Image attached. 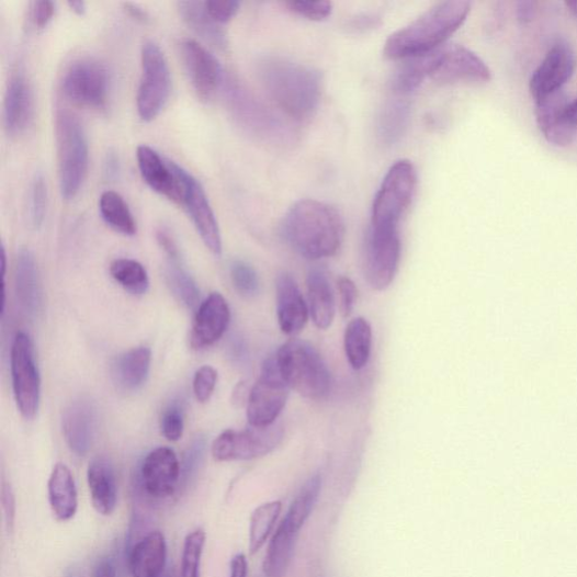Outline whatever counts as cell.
<instances>
[{
  "instance_id": "cell-1",
  "label": "cell",
  "mask_w": 577,
  "mask_h": 577,
  "mask_svg": "<svg viewBox=\"0 0 577 577\" xmlns=\"http://www.w3.org/2000/svg\"><path fill=\"white\" fill-rule=\"evenodd\" d=\"M282 233L297 253L316 261L338 253L346 227L340 213L331 205L302 200L285 215Z\"/></svg>"
},
{
  "instance_id": "cell-2",
  "label": "cell",
  "mask_w": 577,
  "mask_h": 577,
  "mask_svg": "<svg viewBox=\"0 0 577 577\" xmlns=\"http://www.w3.org/2000/svg\"><path fill=\"white\" fill-rule=\"evenodd\" d=\"M261 84L275 105L302 121L316 112L321 97V77L308 66L282 57H264L258 64Z\"/></svg>"
},
{
  "instance_id": "cell-3",
  "label": "cell",
  "mask_w": 577,
  "mask_h": 577,
  "mask_svg": "<svg viewBox=\"0 0 577 577\" xmlns=\"http://www.w3.org/2000/svg\"><path fill=\"white\" fill-rule=\"evenodd\" d=\"M471 8L465 0L434 5L393 33L386 41L384 55L389 59H408L438 50L466 22Z\"/></svg>"
},
{
  "instance_id": "cell-4",
  "label": "cell",
  "mask_w": 577,
  "mask_h": 577,
  "mask_svg": "<svg viewBox=\"0 0 577 577\" xmlns=\"http://www.w3.org/2000/svg\"><path fill=\"white\" fill-rule=\"evenodd\" d=\"M275 357L283 380L299 395L319 400L331 392V373L310 343L292 339L279 349Z\"/></svg>"
},
{
  "instance_id": "cell-5",
  "label": "cell",
  "mask_w": 577,
  "mask_h": 577,
  "mask_svg": "<svg viewBox=\"0 0 577 577\" xmlns=\"http://www.w3.org/2000/svg\"><path fill=\"white\" fill-rule=\"evenodd\" d=\"M58 173L61 195L73 200L84 185L90 161V148L84 127L70 112L56 117Z\"/></svg>"
},
{
  "instance_id": "cell-6",
  "label": "cell",
  "mask_w": 577,
  "mask_h": 577,
  "mask_svg": "<svg viewBox=\"0 0 577 577\" xmlns=\"http://www.w3.org/2000/svg\"><path fill=\"white\" fill-rule=\"evenodd\" d=\"M223 89L229 112L246 133L271 144L291 140L293 133L285 123L237 80L226 79Z\"/></svg>"
},
{
  "instance_id": "cell-7",
  "label": "cell",
  "mask_w": 577,
  "mask_h": 577,
  "mask_svg": "<svg viewBox=\"0 0 577 577\" xmlns=\"http://www.w3.org/2000/svg\"><path fill=\"white\" fill-rule=\"evenodd\" d=\"M417 171L409 160H398L386 174L374 201L371 227L397 229L398 223L414 200Z\"/></svg>"
},
{
  "instance_id": "cell-8",
  "label": "cell",
  "mask_w": 577,
  "mask_h": 577,
  "mask_svg": "<svg viewBox=\"0 0 577 577\" xmlns=\"http://www.w3.org/2000/svg\"><path fill=\"white\" fill-rule=\"evenodd\" d=\"M172 93V76L167 57L154 41L142 49V77L137 110L145 122L155 120L167 106Z\"/></svg>"
},
{
  "instance_id": "cell-9",
  "label": "cell",
  "mask_w": 577,
  "mask_h": 577,
  "mask_svg": "<svg viewBox=\"0 0 577 577\" xmlns=\"http://www.w3.org/2000/svg\"><path fill=\"white\" fill-rule=\"evenodd\" d=\"M61 90L73 104L101 110L106 106L110 97L111 73L100 60L81 58L66 69Z\"/></svg>"
},
{
  "instance_id": "cell-10",
  "label": "cell",
  "mask_w": 577,
  "mask_h": 577,
  "mask_svg": "<svg viewBox=\"0 0 577 577\" xmlns=\"http://www.w3.org/2000/svg\"><path fill=\"white\" fill-rule=\"evenodd\" d=\"M283 428L279 425L252 427L242 431L227 430L213 443L217 462L252 461L269 455L281 444Z\"/></svg>"
},
{
  "instance_id": "cell-11",
  "label": "cell",
  "mask_w": 577,
  "mask_h": 577,
  "mask_svg": "<svg viewBox=\"0 0 577 577\" xmlns=\"http://www.w3.org/2000/svg\"><path fill=\"white\" fill-rule=\"evenodd\" d=\"M400 260L397 229L370 227L364 240V278L374 291L383 292L393 283Z\"/></svg>"
},
{
  "instance_id": "cell-12",
  "label": "cell",
  "mask_w": 577,
  "mask_h": 577,
  "mask_svg": "<svg viewBox=\"0 0 577 577\" xmlns=\"http://www.w3.org/2000/svg\"><path fill=\"white\" fill-rule=\"evenodd\" d=\"M291 391L280 373L275 354L269 357L247 401V420L250 426L262 428L274 425Z\"/></svg>"
},
{
  "instance_id": "cell-13",
  "label": "cell",
  "mask_w": 577,
  "mask_h": 577,
  "mask_svg": "<svg viewBox=\"0 0 577 577\" xmlns=\"http://www.w3.org/2000/svg\"><path fill=\"white\" fill-rule=\"evenodd\" d=\"M13 391L21 415L32 420L37 415L41 398V378L31 338L16 335L11 352Z\"/></svg>"
},
{
  "instance_id": "cell-14",
  "label": "cell",
  "mask_w": 577,
  "mask_h": 577,
  "mask_svg": "<svg viewBox=\"0 0 577 577\" xmlns=\"http://www.w3.org/2000/svg\"><path fill=\"white\" fill-rule=\"evenodd\" d=\"M181 464L177 453L160 446L148 453L137 473V486L147 498L156 501L172 498L180 489Z\"/></svg>"
},
{
  "instance_id": "cell-15",
  "label": "cell",
  "mask_w": 577,
  "mask_h": 577,
  "mask_svg": "<svg viewBox=\"0 0 577 577\" xmlns=\"http://www.w3.org/2000/svg\"><path fill=\"white\" fill-rule=\"evenodd\" d=\"M178 172L182 182L180 205H183L205 246L215 256H220L223 252L222 234L207 194L200 182L180 165H178Z\"/></svg>"
},
{
  "instance_id": "cell-16",
  "label": "cell",
  "mask_w": 577,
  "mask_h": 577,
  "mask_svg": "<svg viewBox=\"0 0 577 577\" xmlns=\"http://www.w3.org/2000/svg\"><path fill=\"white\" fill-rule=\"evenodd\" d=\"M180 54L195 93L201 100L211 101L225 84L222 64L214 54L192 38L182 41Z\"/></svg>"
},
{
  "instance_id": "cell-17",
  "label": "cell",
  "mask_w": 577,
  "mask_h": 577,
  "mask_svg": "<svg viewBox=\"0 0 577 577\" xmlns=\"http://www.w3.org/2000/svg\"><path fill=\"white\" fill-rule=\"evenodd\" d=\"M440 84L456 82H487L491 72L483 59L462 46L440 48L435 69L431 76Z\"/></svg>"
},
{
  "instance_id": "cell-18",
  "label": "cell",
  "mask_w": 577,
  "mask_h": 577,
  "mask_svg": "<svg viewBox=\"0 0 577 577\" xmlns=\"http://www.w3.org/2000/svg\"><path fill=\"white\" fill-rule=\"evenodd\" d=\"M576 59L570 47L565 43L555 44L530 79V92L535 101L563 91L572 78Z\"/></svg>"
},
{
  "instance_id": "cell-19",
  "label": "cell",
  "mask_w": 577,
  "mask_h": 577,
  "mask_svg": "<svg viewBox=\"0 0 577 577\" xmlns=\"http://www.w3.org/2000/svg\"><path fill=\"white\" fill-rule=\"evenodd\" d=\"M137 160L145 183L156 193L181 204L182 182L178 163L163 159L155 149L146 145L138 147Z\"/></svg>"
},
{
  "instance_id": "cell-20",
  "label": "cell",
  "mask_w": 577,
  "mask_h": 577,
  "mask_svg": "<svg viewBox=\"0 0 577 577\" xmlns=\"http://www.w3.org/2000/svg\"><path fill=\"white\" fill-rule=\"evenodd\" d=\"M98 426V411L89 398L70 403L63 416V431L69 449L79 457L88 455Z\"/></svg>"
},
{
  "instance_id": "cell-21",
  "label": "cell",
  "mask_w": 577,
  "mask_h": 577,
  "mask_svg": "<svg viewBox=\"0 0 577 577\" xmlns=\"http://www.w3.org/2000/svg\"><path fill=\"white\" fill-rule=\"evenodd\" d=\"M535 121L546 140L557 147L570 145L575 138L576 128L567 116L569 101L564 91L551 94L535 101Z\"/></svg>"
},
{
  "instance_id": "cell-22",
  "label": "cell",
  "mask_w": 577,
  "mask_h": 577,
  "mask_svg": "<svg viewBox=\"0 0 577 577\" xmlns=\"http://www.w3.org/2000/svg\"><path fill=\"white\" fill-rule=\"evenodd\" d=\"M276 313L281 331L288 337H297L305 328L309 308L295 279L288 273L276 278Z\"/></svg>"
},
{
  "instance_id": "cell-23",
  "label": "cell",
  "mask_w": 577,
  "mask_h": 577,
  "mask_svg": "<svg viewBox=\"0 0 577 577\" xmlns=\"http://www.w3.org/2000/svg\"><path fill=\"white\" fill-rule=\"evenodd\" d=\"M230 323V309L226 299L218 293L205 299L195 316L191 346L204 349L219 341Z\"/></svg>"
},
{
  "instance_id": "cell-24",
  "label": "cell",
  "mask_w": 577,
  "mask_h": 577,
  "mask_svg": "<svg viewBox=\"0 0 577 577\" xmlns=\"http://www.w3.org/2000/svg\"><path fill=\"white\" fill-rule=\"evenodd\" d=\"M34 113L33 92L26 76L19 71L10 81L4 99V126L12 136H21L31 125Z\"/></svg>"
},
{
  "instance_id": "cell-25",
  "label": "cell",
  "mask_w": 577,
  "mask_h": 577,
  "mask_svg": "<svg viewBox=\"0 0 577 577\" xmlns=\"http://www.w3.org/2000/svg\"><path fill=\"white\" fill-rule=\"evenodd\" d=\"M168 543L162 532L150 531L128 551L133 577H158L168 568Z\"/></svg>"
},
{
  "instance_id": "cell-26",
  "label": "cell",
  "mask_w": 577,
  "mask_h": 577,
  "mask_svg": "<svg viewBox=\"0 0 577 577\" xmlns=\"http://www.w3.org/2000/svg\"><path fill=\"white\" fill-rule=\"evenodd\" d=\"M88 482L97 512L112 516L117 505V482L111 461L104 456L95 457L89 465Z\"/></svg>"
},
{
  "instance_id": "cell-27",
  "label": "cell",
  "mask_w": 577,
  "mask_h": 577,
  "mask_svg": "<svg viewBox=\"0 0 577 577\" xmlns=\"http://www.w3.org/2000/svg\"><path fill=\"white\" fill-rule=\"evenodd\" d=\"M151 363V351L146 347L118 355L111 369L112 380L121 391L136 392L146 383Z\"/></svg>"
},
{
  "instance_id": "cell-28",
  "label": "cell",
  "mask_w": 577,
  "mask_h": 577,
  "mask_svg": "<svg viewBox=\"0 0 577 577\" xmlns=\"http://www.w3.org/2000/svg\"><path fill=\"white\" fill-rule=\"evenodd\" d=\"M48 498L55 518L70 521L78 510V494L73 475L63 463L57 464L48 482Z\"/></svg>"
},
{
  "instance_id": "cell-29",
  "label": "cell",
  "mask_w": 577,
  "mask_h": 577,
  "mask_svg": "<svg viewBox=\"0 0 577 577\" xmlns=\"http://www.w3.org/2000/svg\"><path fill=\"white\" fill-rule=\"evenodd\" d=\"M15 284L23 310L34 317L43 307V288H41L34 256L27 249L20 250L18 254Z\"/></svg>"
},
{
  "instance_id": "cell-30",
  "label": "cell",
  "mask_w": 577,
  "mask_h": 577,
  "mask_svg": "<svg viewBox=\"0 0 577 577\" xmlns=\"http://www.w3.org/2000/svg\"><path fill=\"white\" fill-rule=\"evenodd\" d=\"M309 314L317 328L327 329L336 317V299L331 283L319 269H313L307 276Z\"/></svg>"
},
{
  "instance_id": "cell-31",
  "label": "cell",
  "mask_w": 577,
  "mask_h": 577,
  "mask_svg": "<svg viewBox=\"0 0 577 577\" xmlns=\"http://www.w3.org/2000/svg\"><path fill=\"white\" fill-rule=\"evenodd\" d=\"M298 535L299 531L281 521L272 535L263 561V572L267 577H284L292 564Z\"/></svg>"
},
{
  "instance_id": "cell-32",
  "label": "cell",
  "mask_w": 577,
  "mask_h": 577,
  "mask_svg": "<svg viewBox=\"0 0 577 577\" xmlns=\"http://www.w3.org/2000/svg\"><path fill=\"white\" fill-rule=\"evenodd\" d=\"M178 10L182 20L186 25L205 43L218 50H225L228 46L227 35L222 24L216 22L207 9H205L204 2H188L178 3Z\"/></svg>"
},
{
  "instance_id": "cell-33",
  "label": "cell",
  "mask_w": 577,
  "mask_h": 577,
  "mask_svg": "<svg viewBox=\"0 0 577 577\" xmlns=\"http://www.w3.org/2000/svg\"><path fill=\"white\" fill-rule=\"evenodd\" d=\"M439 50L406 59L396 71L392 87L395 93L406 95L419 89L422 82L431 77L439 58Z\"/></svg>"
},
{
  "instance_id": "cell-34",
  "label": "cell",
  "mask_w": 577,
  "mask_h": 577,
  "mask_svg": "<svg viewBox=\"0 0 577 577\" xmlns=\"http://www.w3.org/2000/svg\"><path fill=\"white\" fill-rule=\"evenodd\" d=\"M103 220L113 230L125 236H135L137 223L128 203L114 191L104 192L99 202Z\"/></svg>"
},
{
  "instance_id": "cell-35",
  "label": "cell",
  "mask_w": 577,
  "mask_h": 577,
  "mask_svg": "<svg viewBox=\"0 0 577 577\" xmlns=\"http://www.w3.org/2000/svg\"><path fill=\"white\" fill-rule=\"evenodd\" d=\"M373 344V329L369 321L358 317L350 321L344 335V349L349 363L355 370L364 367Z\"/></svg>"
},
{
  "instance_id": "cell-36",
  "label": "cell",
  "mask_w": 577,
  "mask_h": 577,
  "mask_svg": "<svg viewBox=\"0 0 577 577\" xmlns=\"http://www.w3.org/2000/svg\"><path fill=\"white\" fill-rule=\"evenodd\" d=\"M320 490L321 476L315 474L303 485L283 521L301 532L316 507Z\"/></svg>"
},
{
  "instance_id": "cell-37",
  "label": "cell",
  "mask_w": 577,
  "mask_h": 577,
  "mask_svg": "<svg viewBox=\"0 0 577 577\" xmlns=\"http://www.w3.org/2000/svg\"><path fill=\"white\" fill-rule=\"evenodd\" d=\"M282 512L281 501H271L258 507L250 521V553L257 554L268 542Z\"/></svg>"
},
{
  "instance_id": "cell-38",
  "label": "cell",
  "mask_w": 577,
  "mask_h": 577,
  "mask_svg": "<svg viewBox=\"0 0 577 577\" xmlns=\"http://www.w3.org/2000/svg\"><path fill=\"white\" fill-rule=\"evenodd\" d=\"M112 278L127 292L143 296L148 292L149 278L142 263L131 259H118L111 263Z\"/></svg>"
},
{
  "instance_id": "cell-39",
  "label": "cell",
  "mask_w": 577,
  "mask_h": 577,
  "mask_svg": "<svg viewBox=\"0 0 577 577\" xmlns=\"http://www.w3.org/2000/svg\"><path fill=\"white\" fill-rule=\"evenodd\" d=\"M409 120V105L399 100L388 103L380 117L378 134L382 142L393 145L403 137Z\"/></svg>"
},
{
  "instance_id": "cell-40",
  "label": "cell",
  "mask_w": 577,
  "mask_h": 577,
  "mask_svg": "<svg viewBox=\"0 0 577 577\" xmlns=\"http://www.w3.org/2000/svg\"><path fill=\"white\" fill-rule=\"evenodd\" d=\"M165 276L171 292L188 308H194L200 299L199 288L192 276L186 272L180 262V258L169 259Z\"/></svg>"
},
{
  "instance_id": "cell-41",
  "label": "cell",
  "mask_w": 577,
  "mask_h": 577,
  "mask_svg": "<svg viewBox=\"0 0 577 577\" xmlns=\"http://www.w3.org/2000/svg\"><path fill=\"white\" fill-rule=\"evenodd\" d=\"M48 208V188L43 173H36L30 184L27 217L34 229L43 227Z\"/></svg>"
},
{
  "instance_id": "cell-42",
  "label": "cell",
  "mask_w": 577,
  "mask_h": 577,
  "mask_svg": "<svg viewBox=\"0 0 577 577\" xmlns=\"http://www.w3.org/2000/svg\"><path fill=\"white\" fill-rule=\"evenodd\" d=\"M207 535L202 529L191 531L183 545L180 577H201V561Z\"/></svg>"
},
{
  "instance_id": "cell-43",
  "label": "cell",
  "mask_w": 577,
  "mask_h": 577,
  "mask_svg": "<svg viewBox=\"0 0 577 577\" xmlns=\"http://www.w3.org/2000/svg\"><path fill=\"white\" fill-rule=\"evenodd\" d=\"M205 450H207V442L202 437L195 438L188 446L181 464L180 489L186 488L196 477L204 461Z\"/></svg>"
},
{
  "instance_id": "cell-44",
  "label": "cell",
  "mask_w": 577,
  "mask_h": 577,
  "mask_svg": "<svg viewBox=\"0 0 577 577\" xmlns=\"http://www.w3.org/2000/svg\"><path fill=\"white\" fill-rule=\"evenodd\" d=\"M230 274L236 291L241 296L252 298L259 294V276L250 264H247L242 261H236L231 265Z\"/></svg>"
},
{
  "instance_id": "cell-45",
  "label": "cell",
  "mask_w": 577,
  "mask_h": 577,
  "mask_svg": "<svg viewBox=\"0 0 577 577\" xmlns=\"http://www.w3.org/2000/svg\"><path fill=\"white\" fill-rule=\"evenodd\" d=\"M160 428L162 435L170 441L176 442L182 438L184 431V414L179 403L171 404L167 410L163 411Z\"/></svg>"
},
{
  "instance_id": "cell-46",
  "label": "cell",
  "mask_w": 577,
  "mask_h": 577,
  "mask_svg": "<svg viewBox=\"0 0 577 577\" xmlns=\"http://www.w3.org/2000/svg\"><path fill=\"white\" fill-rule=\"evenodd\" d=\"M217 371L211 365L201 366L194 376L193 392L200 403H207L216 388Z\"/></svg>"
},
{
  "instance_id": "cell-47",
  "label": "cell",
  "mask_w": 577,
  "mask_h": 577,
  "mask_svg": "<svg viewBox=\"0 0 577 577\" xmlns=\"http://www.w3.org/2000/svg\"><path fill=\"white\" fill-rule=\"evenodd\" d=\"M284 5L288 11L317 22L328 19L333 12L331 2H287Z\"/></svg>"
},
{
  "instance_id": "cell-48",
  "label": "cell",
  "mask_w": 577,
  "mask_h": 577,
  "mask_svg": "<svg viewBox=\"0 0 577 577\" xmlns=\"http://www.w3.org/2000/svg\"><path fill=\"white\" fill-rule=\"evenodd\" d=\"M204 5L211 16L219 24L233 20L240 8V3L235 2V0H211V2H204Z\"/></svg>"
},
{
  "instance_id": "cell-49",
  "label": "cell",
  "mask_w": 577,
  "mask_h": 577,
  "mask_svg": "<svg viewBox=\"0 0 577 577\" xmlns=\"http://www.w3.org/2000/svg\"><path fill=\"white\" fill-rule=\"evenodd\" d=\"M56 5L52 0H39L31 4V21L36 29H45L54 19Z\"/></svg>"
},
{
  "instance_id": "cell-50",
  "label": "cell",
  "mask_w": 577,
  "mask_h": 577,
  "mask_svg": "<svg viewBox=\"0 0 577 577\" xmlns=\"http://www.w3.org/2000/svg\"><path fill=\"white\" fill-rule=\"evenodd\" d=\"M338 287L341 298V313L347 318L351 315L357 302V286L351 279L341 276L338 281Z\"/></svg>"
},
{
  "instance_id": "cell-51",
  "label": "cell",
  "mask_w": 577,
  "mask_h": 577,
  "mask_svg": "<svg viewBox=\"0 0 577 577\" xmlns=\"http://www.w3.org/2000/svg\"><path fill=\"white\" fill-rule=\"evenodd\" d=\"M2 509L4 513L5 525L9 533H12L15 528L16 520V499L14 490L9 483L2 485Z\"/></svg>"
},
{
  "instance_id": "cell-52",
  "label": "cell",
  "mask_w": 577,
  "mask_h": 577,
  "mask_svg": "<svg viewBox=\"0 0 577 577\" xmlns=\"http://www.w3.org/2000/svg\"><path fill=\"white\" fill-rule=\"evenodd\" d=\"M157 241L169 259L180 258L178 244L169 230L159 229L157 231Z\"/></svg>"
},
{
  "instance_id": "cell-53",
  "label": "cell",
  "mask_w": 577,
  "mask_h": 577,
  "mask_svg": "<svg viewBox=\"0 0 577 577\" xmlns=\"http://www.w3.org/2000/svg\"><path fill=\"white\" fill-rule=\"evenodd\" d=\"M229 577H247L249 575V562L244 554L235 555L230 561Z\"/></svg>"
},
{
  "instance_id": "cell-54",
  "label": "cell",
  "mask_w": 577,
  "mask_h": 577,
  "mask_svg": "<svg viewBox=\"0 0 577 577\" xmlns=\"http://www.w3.org/2000/svg\"><path fill=\"white\" fill-rule=\"evenodd\" d=\"M104 177L106 180H115L120 173L118 156L114 151H109L104 160Z\"/></svg>"
},
{
  "instance_id": "cell-55",
  "label": "cell",
  "mask_w": 577,
  "mask_h": 577,
  "mask_svg": "<svg viewBox=\"0 0 577 577\" xmlns=\"http://www.w3.org/2000/svg\"><path fill=\"white\" fill-rule=\"evenodd\" d=\"M93 577H117L114 561L110 557L100 559L94 568Z\"/></svg>"
},
{
  "instance_id": "cell-56",
  "label": "cell",
  "mask_w": 577,
  "mask_h": 577,
  "mask_svg": "<svg viewBox=\"0 0 577 577\" xmlns=\"http://www.w3.org/2000/svg\"><path fill=\"white\" fill-rule=\"evenodd\" d=\"M535 15L534 2H520L517 7V16L521 24H529Z\"/></svg>"
},
{
  "instance_id": "cell-57",
  "label": "cell",
  "mask_w": 577,
  "mask_h": 577,
  "mask_svg": "<svg viewBox=\"0 0 577 577\" xmlns=\"http://www.w3.org/2000/svg\"><path fill=\"white\" fill-rule=\"evenodd\" d=\"M381 22V19L377 16H362L357 18L351 21V27L355 30H367L376 27Z\"/></svg>"
},
{
  "instance_id": "cell-58",
  "label": "cell",
  "mask_w": 577,
  "mask_h": 577,
  "mask_svg": "<svg viewBox=\"0 0 577 577\" xmlns=\"http://www.w3.org/2000/svg\"><path fill=\"white\" fill-rule=\"evenodd\" d=\"M125 9L133 19L139 22H147L149 20L147 12L137 4L126 3Z\"/></svg>"
},
{
  "instance_id": "cell-59",
  "label": "cell",
  "mask_w": 577,
  "mask_h": 577,
  "mask_svg": "<svg viewBox=\"0 0 577 577\" xmlns=\"http://www.w3.org/2000/svg\"><path fill=\"white\" fill-rule=\"evenodd\" d=\"M69 9L77 15L82 16L87 13L88 7L82 0H73V2H68Z\"/></svg>"
},
{
  "instance_id": "cell-60",
  "label": "cell",
  "mask_w": 577,
  "mask_h": 577,
  "mask_svg": "<svg viewBox=\"0 0 577 577\" xmlns=\"http://www.w3.org/2000/svg\"><path fill=\"white\" fill-rule=\"evenodd\" d=\"M567 116L572 125L577 129V99L569 102L567 108Z\"/></svg>"
},
{
  "instance_id": "cell-61",
  "label": "cell",
  "mask_w": 577,
  "mask_h": 577,
  "mask_svg": "<svg viewBox=\"0 0 577 577\" xmlns=\"http://www.w3.org/2000/svg\"><path fill=\"white\" fill-rule=\"evenodd\" d=\"M565 5L572 14L577 16V2H566Z\"/></svg>"
},
{
  "instance_id": "cell-62",
  "label": "cell",
  "mask_w": 577,
  "mask_h": 577,
  "mask_svg": "<svg viewBox=\"0 0 577 577\" xmlns=\"http://www.w3.org/2000/svg\"><path fill=\"white\" fill-rule=\"evenodd\" d=\"M158 577H173L171 569H165Z\"/></svg>"
}]
</instances>
